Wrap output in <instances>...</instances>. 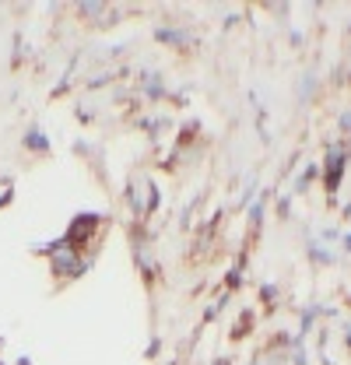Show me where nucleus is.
<instances>
[{"mask_svg": "<svg viewBox=\"0 0 351 365\" xmlns=\"http://www.w3.org/2000/svg\"><path fill=\"white\" fill-rule=\"evenodd\" d=\"M239 281H243V267H232V271H228V288H235Z\"/></svg>", "mask_w": 351, "mask_h": 365, "instance_id": "obj_6", "label": "nucleus"}, {"mask_svg": "<svg viewBox=\"0 0 351 365\" xmlns=\"http://www.w3.org/2000/svg\"><path fill=\"white\" fill-rule=\"evenodd\" d=\"M102 225V218L98 215H78L71 228H67V235H63V242H71V246H85L88 239L95 235V228Z\"/></svg>", "mask_w": 351, "mask_h": 365, "instance_id": "obj_2", "label": "nucleus"}, {"mask_svg": "<svg viewBox=\"0 0 351 365\" xmlns=\"http://www.w3.org/2000/svg\"><path fill=\"white\" fill-rule=\"evenodd\" d=\"M215 365H228V362H225V359H221V362H215Z\"/></svg>", "mask_w": 351, "mask_h": 365, "instance_id": "obj_7", "label": "nucleus"}, {"mask_svg": "<svg viewBox=\"0 0 351 365\" xmlns=\"http://www.w3.org/2000/svg\"><path fill=\"white\" fill-rule=\"evenodd\" d=\"M46 253H49V264H53L56 277H78L88 267V260H81V250L71 246V242H63V239L53 242V246H46Z\"/></svg>", "mask_w": 351, "mask_h": 365, "instance_id": "obj_1", "label": "nucleus"}, {"mask_svg": "<svg viewBox=\"0 0 351 365\" xmlns=\"http://www.w3.org/2000/svg\"><path fill=\"white\" fill-rule=\"evenodd\" d=\"M0 344H4V341H0Z\"/></svg>", "mask_w": 351, "mask_h": 365, "instance_id": "obj_8", "label": "nucleus"}, {"mask_svg": "<svg viewBox=\"0 0 351 365\" xmlns=\"http://www.w3.org/2000/svg\"><path fill=\"white\" fill-rule=\"evenodd\" d=\"M155 36H158L162 43H173V46H183V43H186V36H179L176 29H162V32H155Z\"/></svg>", "mask_w": 351, "mask_h": 365, "instance_id": "obj_5", "label": "nucleus"}, {"mask_svg": "<svg viewBox=\"0 0 351 365\" xmlns=\"http://www.w3.org/2000/svg\"><path fill=\"white\" fill-rule=\"evenodd\" d=\"M327 190L334 193L337 186H341V176H345V144H330V151H327Z\"/></svg>", "mask_w": 351, "mask_h": 365, "instance_id": "obj_3", "label": "nucleus"}, {"mask_svg": "<svg viewBox=\"0 0 351 365\" xmlns=\"http://www.w3.org/2000/svg\"><path fill=\"white\" fill-rule=\"evenodd\" d=\"M25 144H29L32 151H46V148H49V140H46V134H39V130H29V137H25Z\"/></svg>", "mask_w": 351, "mask_h": 365, "instance_id": "obj_4", "label": "nucleus"}]
</instances>
